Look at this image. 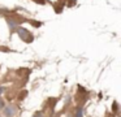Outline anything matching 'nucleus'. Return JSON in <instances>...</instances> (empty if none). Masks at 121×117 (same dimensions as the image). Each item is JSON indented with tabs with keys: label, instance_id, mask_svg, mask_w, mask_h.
I'll list each match as a JSON object with an SVG mask.
<instances>
[{
	"label": "nucleus",
	"instance_id": "1",
	"mask_svg": "<svg viewBox=\"0 0 121 117\" xmlns=\"http://www.w3.org/2000/svg\"><path fill=\"white\" fill-rule=\"evenodd\" d=\"M17 33H18L20 38H21L22 40H25V42H31V40H33V35H31V33H30V31H27L26 29L20 27L18 30H17Z\"/></svg>",
	"mask_w": 121,
	"mask_h": 117
},
{
	"label": "nucleus",
	"instance_id": "2",
	"mask_svg": "<svg viewBox=\"0 0 121 117\" xmlns=\"http://www.w3.org/2000/svg\"><path fill=\"white\" fill-rule=\"evenodd\" d=\"M14 113H16V108H14V107H7V108L4 109L5 117H13Z\"/></svg>",
	"mask_w": 121,
	"mask_h": 117
},
{
	"label": "nucleus",
	"instance_id": "3",
	"mask_svg": "<svg viewBox=\"0 0 121 117\" xmlns=\"http://www.w3.org/2000/svg\"><path fill=\"white\" fill-rule=\"evenodd\" d=\"M76 117H82V108H78V109H77Z\"/></svg>",
	"mask_w": 121,
	"mask_h": 117
},
{
	"label": "nucleus",
	"instance_id": "4",
	"mask_svg": "<svg viewBox=\"0 0 121 117\" xmlns=\"http://www.w3.org/2000/svg\"><path fill=\"white\" fill-rule=\"evenodd\" d=\"M1 108H4V101L0 99V109H1Z\"/></svg>",
	"mask_w": 121,
	"mask_h": 117
},
{
	"label": "nucleus",
	"instance_id": "5",
	"mask_svg": "<svg viewBox=\"0 0 121 117\" xmlns=\"http://www.w3.org/2000/svg\"><path fill=\"white\" fill-rule=\"evenodd\" d=\"M35 117H43V116H42V113H38V114H35Z\"/></svg>",
	"mask_w": 121,
	"mask_h": 117
}]
</instances>
